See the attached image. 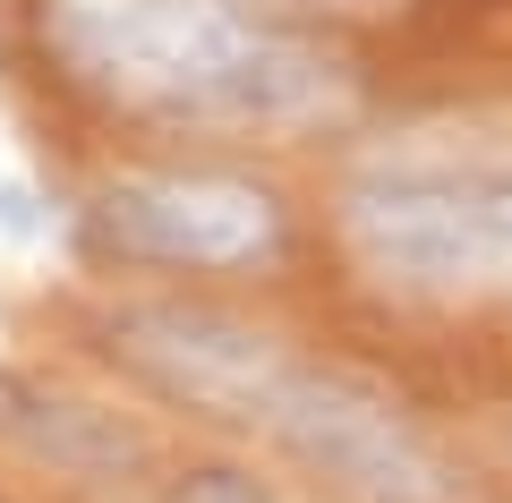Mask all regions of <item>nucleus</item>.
<instances>
[{
    "label": "nucleus",
    "mask_w": 512,
    "mask_h": 503,
    "mask_svg": "<svg viewBox=\"0 0 512 503\" xmlns=\"http://www.w3.org/2000/svg\"><path fill=\"white\" fill-rule=\"evenodd\" d=\"M333 231L384 299L512 307V145L402 128L350 162Z\"/></svg>",
    "instance_id": "3"
},
{
    "label": "nucleus",
    "mask_w": 512,
    "mask_h": 503,
    "mask_svg": "<svg viewBox=\"0 0 512 503\" xmlns=\"http://www.w3.org/2000/svg\"><path fill=\"white\" fill-rule=\"evenodd\" d=\"M35 43L86 103L205 137H308L359 111V69L256 0H35Z\"/></svg>",
    "instance_id": "2"
},
{
    "label": "nucleus",
    "mask_w": 512,
    "mask_h": 503,
    "mask_svg": "<svg viewBox=\"0 0 512 503\" xmlns=\"http://www.w3.org/2000/svg\"><path fill=\"white\" fill-rule=\"evenodd\" d=\"M103 256L146 273H256L291 248L282 188L222 162H128L86 205Z\"/></svg>",
    "instance_id": "4"
},
{
    "label": "nucleus",
    "mask_w": 512,
    "mask_h": 503,
    "mask_svg": "<svg viewBox=\"0 0 512 503\" xmlns=\"http://www.w3.org/2000/svg\"><path fill=\"white\" fill-rule=\"evenodd\" d=\"M0 435L26 461H52L60 478H111V469L146 461V435L128 427V418L94 410V401L60 393L43 376H0Z\"/></svg>",
    "instance_id": "5"
},
{
    "label": "nucleus",
    "mask_w": 512,
    "mask_h": 503,
    "mask_svg": "<svg viewBox=\"0 0 512 503\" xmlns=\"http://www.w3.org/2000/svg\"><path fill=\"white\" fill-rule=\"evenodd\" d=\"M171 503H291V495H274V486L248 478V469H197V478H180Z\"/></svg>",
    "instance_id": "6"
},
{
    "label": "nucleus",
    "mask_w": 512,
    "mask_h": 503,
    "mask_svg": "<svg viewBox=\"0 0 512 503\" xmlns=\"http://www.w3.org/2000/svg\"><path fill=\"white\" fill-rule=\"evenodd\" d=\"M111 359L180 410L274 444L308 478L342 486L350 503H461L444 444L410 418L402 393L342 359H316L291 333L205 299H120L103 316Z\"/></svg>",
    "instance_id": "1"
}]
</instances>
